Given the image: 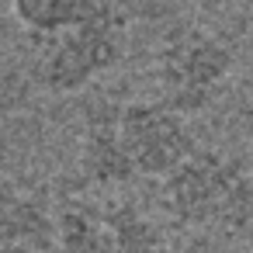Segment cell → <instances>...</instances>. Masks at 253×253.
I'll list each match as a JSON object with an SVG mask.
<instances>
[{"instance_id": "obj_1", "label": "cell", "mask_w": 253, "mask_h": 253, "mask_svg": "<svg viewBox=\"0 0 253 253\" xmlns=\"http://www.w3.org/2000/svg\"><path fill=\"white\" fill-rule=\"evenodd\" d=\"M194 149L187 118L163 101H101L84 115L77 170L90 191H122L135 180H163Z\"/></svg>"}, {"instance_id": "obj_2", "label": "cell", "mask_w": 253, "mask_h": 253, "mask_svg": "<svg viewBox=\"0 0 253 253\" xmlns=\"http://www.w3.org/2000/svg\"><path fill=\"white\" fill-rule=\"evenodd\" d=\"M167 225L187 236L232 239L253 225V170L225 149H194L156 194Z\"/></svg>"}, {"instance_id": "obj_3", "label": "cell", "mask_w": 253, "mask_h": 253, "mask_svg": "<svg viewBox=\"0 0 253 253\" xmlns=\"http://www.w3.org/2000/svg\"><path fill=\"white\" fill-rule=\"evenodd\" d=\"M128 52V14L118 0H84L73 21L49 35H28V70L39 90L73 97L111 70Z\"/></svg>"}, {"instance_id": "obj_4", "label": "cell", "mask_w": 253, "mask_h": 253, "mask_svg": "<svg viewBox=\"0 0 253 253\" xmlns=\"http://www.w3.org/2000/svg\"><path fill=\"white\" fill-rule=\"evenodd\" d=\"M156 101L184 118L205 115L232 84L236 49L205 25H173L153 49Z\"/></svg>"}, {"instance_id": "obj_5", "label": "cell", "mask_w": 253, "mask_h": 253, "mask_svg": "<svg viewBox=\"0 0 253 253\" xmlns=\"http://www.w3.org/2000/svg\"><path fill=\"white\" fill-rule=\"evenodd\" d=\"M52 253H170V236L122 191H90L59 205Z\"/></svg>"}, {"instance_id": "obj_6", "label": "cell", "mask_w": 253, "mask_h": 253, "mask_svg": "<svg viewBox=\"0 0 253 253\" xmlns=\"http://www.w3.org/2000/svg\"><path fill=\"white\" fill-rule=\"evenodd\" d=\"M56 211L14 177H0V253H52Z\"/></svg>"}, {"instance_id": "obj_7", "label": "cell", "mask_w": 253, "mask_h": 253, "mask_svg": "<svg viewBox=\"0 0 253 253\" xmlns=\"http://www.w3.org/2000/svg\"><path fill=\"white\" fill-rule=\"evenodd\" d=\"M84 0H11V18L25 28V35H49L73 21Z\"/></svg>"}, {"instance_id": "obj_8", "label": "cell", "mask_w": 253, "mask_h": 253, "mask_svg": "<svg viewBox=\"0 0 253 253\" xmlns=\"http://www.w3.org/2000/svg\"><path fill=\"white\" fill-rule=\"evenodd\" d=\"M4 14H11V0H0V18Z\"/></svg>"}, {"instance_id": "obj_9", "label": "cell", "mask_w": 253, "mask_h": 253, "mask_svg": "<svg viewBox=\"0 0 253 253\" xmlns=\"http://www.w3.org/2000/svg\"><path fill=\"white\" fill-rule=\"evenodd\" d=\"M239 253H253V239H250V243H246V246H243Z\"/></svg>"}, {"instance_id": "obj_10", "label": "cell", "mask_w": 253, "mask_h": 253, "mask_svg": "<svg viewBox=\"0 0 253 253\" xmlns=\"http://www.w3.org/2000/svg\"><path fill=\"white\" fill-rule=\"evenodd\" d=\"M229 4H236V0H229Z\"/></svg>"}]
</instances>
